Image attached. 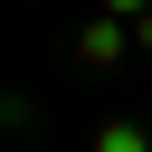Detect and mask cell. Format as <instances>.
<instances>
[{
    "label": "cell",
    "instance_id": "cell-1",
    "mask_svg": "<svg viewBox=\"0 0 152 152\" xmlns=\"http://www.w3.org/2000/svg\"><path fill=\"white\" fill-rule=\"evenodd\" d=\"M104 152H142V133H133V124H114V133H104Z\"/></svg>",
    "mask_w": 152,
    "mask_h": 152
}]
</instances>
